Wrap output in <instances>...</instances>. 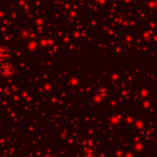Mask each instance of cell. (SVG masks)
<instances>
[{"label": "cell", "instance_id": "obj_1", "mask_svg": "<svg viewBox=\"0 0 157 157\" xmlns=\"http://www.w3.org/2000/svg\"><path fill=\"white\" fill-rule=\"evenodd\" d=\"M0 57H6V51L3 48H0Z\"/></svg>", "mask_w": 157, "mask_h": 157}]
</instances>
